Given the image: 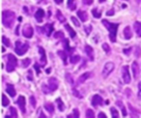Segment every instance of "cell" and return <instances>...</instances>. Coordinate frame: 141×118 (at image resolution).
<instances>
[{
  "mask_svg": "<svg viewBox=\"0 0 141 118\" xmlns=\"http://www.w3.org/2000/svg\"><path fill=\"white\" fill-rule=\"evenodd\" d=\"M91 30H92V26H91V25H86V26L84 27V31H85V33H86L87 35L90 34Z\"/></svg>",
  "mask_w": 141,
  "mask_h": 118,
  "instance_id": "obj_42",
  "label": "cell"
},
{
  "mask_svg": "<svg viewBox=\"0 0 141 118\" xmlns=\"http://www.w3.org/2000/svg\"><path fill=\"white\" fill-rule=\"evenodd\" d=\"M39 53L41 55L40 58V62H41V66H45L46 65V55H45V51L42 47H39Z\"/></svg>",
  "mask_w": 141,
  "mask_h": 118,
  "instance_id": "obj_10",
  "label": "cell"
},
{
  "mask_svg": "<svg viewBox=\"0 0 141 118\" xmlns=\"http://www.w3.org/2000/svg\"><path fill=\"white\" fill-rule=\"evenodd\" d=\"M103 1H105V0H100V2H103Z\"/></svg>",
  "mask_w": 141,
  "mask_h": 118,
  "instance_id": "obj_56",
  "label": "cell"
},
{
  "mask_svg": "<svg viewBox=\"0 0 141 118\" xmlns=\"http://www.w3.org/2000/svg\"><path fill=\"white\" fill-rule=\"evenodd\" d=\"M30 63H31V60L29 58H26V59H23L21 61V66L22 68H27L28 66L30 65Z\"/></svg>",
  "mask_w": 141,
  "mask_h": 118,
  "instance_id": "obj_30",
  "label": "cell"
},
{
  "mask_svg": "<svg viewBox=\"0 0 141 118\" xmlns=\"http://www.w3.org/2000/svg\"><path fill=\"white\" fill-rule=\"evenodd\" d=\"M63 37H64V34H63L62 31H57V32L54 34L55 39H62Z\"/></svg>",
  "mask_w": 141,
  "mask_h": 118,
  "instance_id": "obj_40",
  "label": "cell"
},
{
  "mask_svg": "<svg viewBox=\"0 0 141 118\" xmlns=\"http://www.w3.org/2000/svg\"><path fill=\"white\" fill-rule=\"evenodd\" d=\"M124 37L129 40L131 38V31H130V26H126V28L124 29Z\"/></svg>",
  "mask_w": 141,
  "mask_h": 118,
  "instance_id": "obj_21",
  "label": "cell"
},
{
  "mask_svg": "<svg viewBox=\"0 0 141 118\" xmlns=\"http://www.w3.org/2000/svg\"><path fill=\"white\" fill-rule=\"evenodd\" d=\"M138 98L141 100V82L138 83Z\"/></svg>",
  "mask_w": 141,
  "mask_h": 118,
  "instance_id": "obj_46",
  "label": "cell"
},
{
  "mask_svg": "<svg viewBox=\"0 0 141 118\" xmlns=\"http://www.w3.org/2000/svg\"><path fill=\"white\" fill-rule=\"evenodd\" d=\"M68 117H75V118L79 117V112H78V109L75 108V109L73 110V114H69V115H68Z\"/></svg>",
  "mask_w": 141,
  "mask_h": 118,
  "instance_id": "obj_34",
  "label": "cell"
},
{
  "mask_svg": "<svg viewBox=\"0 0 141 118\" xmlns=\"http://www.w3.org/2000/svg\"><path fill=\"white\" fill-rule=\"evenodd\" d=\"M64 46H65V48L67 49V51H68L69 53H70V52H73V51H74V49H73V48L69 46V41H68L67 39L64 41Z\"/></svg>",
  "mask_w": 141,
  "mask_h": 118,
  "instance_id": "obj_33",
  "label": "cell"
},
{
  "mask_svg": "<svg viewBox=\"0 0 141 118\" xmlns=\"http://www.w3.org/2000/svg\"><path fill=\"white\" fill-rule=\"evenodd\" d=\"M134 30L138 37H141V22H136L134 23Z\"/></svg>",
  "mask_w": 141,
  "mask_h": 118,
  "instance_id": "obj_20",
  "label": "cell"
},
{
  "mask_svg": "<svg viewBox=\"0 0 141 118\" xmlns=\"http://www.w3.org/2000/svg\"><path fill=\"white\" fill-rule=\"evenodd\" d=\"M77 16H78V17L80 18V21H82V22H86L87 19H88V14L85 11H82V10L77 11Z\"/></svg>",
  "mask_w": 141,
  "mask_h": 118,
  "instance_id": "obj_18",
  "label": "cell"
},
{
  "mask_svg": "<svg viewBox=\"0 0 141 118\" xmlns=\"http://www.w3.org/2000/svg\"><path fill=\"white\" fill-rule=\"evenodd\" d=\"M86 117L87 118H94L95 117V113L92 109H87L86 111Z\"/></svg>",
  "mask_w": 141,
  "mask_h": 118,
  "instance_id": "obj_37",
  "label": "cell"
},
{
  "mask_svg": "<svg viewBox=\"0 0 141 118\" xmlns=\"http://www.w3.org/2000/svg\"><path fill=\"white\" fill-rule=\"evenodd\" d=\"M49 72H50V69H48V71H46V74H49Z\"/></svg>",
  "mask_w": 141,
  "mask_h": 118,
  "instance_id": "obj_55",
  "label": "cell"
},
{
  "mask_svg": "<svg viewBox=\"0 0 141 118\" xmlns=\"http://www.w3.org/2000/svg\"><path fill=\"white\" fill-rule=\"evenodd\" d=\"M43 16H44V11H43V9H39L38 11L36 12V14H35V18L37 19L38 22H43Z\"/></svg>",
  "mask_w": 141,
  "mask_h": 118,
  "instance_id": "obj_14",
  "label": "cell"
},
{
  "mask_svg": "<svg viewBox=\"0 0 141 118\" xmlns=\"http://www.w3.org/2000/svg\"><path fill=\"white\" fill-rule=\"evenodd\" d=\"M98 117L99 118H105L106 117V115H105L103 112H100L99 113V115H98Z\"/></svg>",
  "mask_w": 141,
  "mask_h": 118,
  "instance_id": "obj_48",
  "label": "cell"
},
{
  "mask_svg": "<svg viewBox=\"0 0 141 118\" xmlns=\"http://www.w3.org/2000/svg\"><path fill=\"white\" fill-rule=\"evenodd\" d=\"M91 75V74H90V72H87V73H85V74H83V75H81L79 77H78V80H77V84H81V83H83L84 81H86L87 78L89 77Z\"/></svg>",
  "mask_w": 141,
  "mask_h": 118,
  "instance_id": "obj_17",
  "label": "cell"
},
{
  "mask_svg": "<svg viewBox=\"0 0 141 118\" xmlns=\"http://www.w3.org/2000/svg\"><path fill=\"white\" fill-rule=\"evenodd\" d=\"M110 111H111V115H112V117L113 118L119 117V112H118V110H117L115 107H111V108H110Z\"/></svg>",
  "mask_w": 141,
  "mask_h": 118,
  "instance_id": "obj_32",
  "label": "cell"
},
{
  "mask_svg": "<svg viewBox=\"0 0 141 118\" xmlns=\"http://www.w3.org/2000/svg\"><path fill=\"white\" fill-rule=\"evenodd\" d=\"M68 7L70 8V10L72 11H75L76 7V0H68Z\"/></svg>",
  "mask_w": 141,
  "mask_h": 118,
  "instance_id": "obj_25",
  "label": "cell"
},
{
  "mask_svg": "<svg viewBox=\"0 0 141 118\" xmlns=\"http://www.w3.org/2000/svg\"><path fill=\"white\" fill-rule=\"evenodd\" d=\"M9 104H10L9 99H8L4 94H2V106H3V107H7Z\"/></svg>",
  "mask_w": 141,
  "mask_h": 118,
  "instance_id": "obj_31",
  "label": "cell"
},
{
  "mask_svg": "<svg viewBox=\"0 0 141 118\" xmlns=\"http://www.w3.org/2000/svg\"><path fill=\"white\" fill-rule=\"evenodd\" d=\"M10 113H11V115H10L11 117H17V112H16V109L15 107H10Z\"/></svg>",
  "mask_w": 141,
  "mask_h": 118,
  "instance_id": "obj_36",
  "label": "cell"
},
{
  "mask_svg": "<svg viewBox=\"0 0 141 118\" xmlns=\"http://www.w3.org/2000/svg\"><path fill=\"white\" fill-rule=\"evenodd\" d=\"M6 91L8 92V94L11 97H15L16 96V88L13 84H8L7 85V88H6Z\"/></svg>",
  "mask_w": 141,
  "mask_h": 118,
  "instance_id": "obj_16",
  "label": "cell"
},
{
  "mask_svg": "<svg viewBox=\"0 0 141 118\" xmlns=\"http://www.w3.org/2000/svg\"><path fill=\"white\" fill-rule=\"evenodd\" d=\"M16 104L18 105V107L20 108L22 113H25L26 112V102H25V98L23 96H19L18 99H17V102Z\"/></svg>",
  "mask_w": 141,
  "mask_h": 118,
  "instance_id": "obj_8",
  "label": "cell"
},
{
  "mask_svg": "<svg viewBox=\"0 0 141 118\" xmlns=\"http://www.w3.org/2000/svg\"><path fill=\"white\" fill-rule=\"evenodd\" d=\"M70 19H72V22H74V24H75L76 27L80 26V22H78V21H77V18H76L75 16H72V17H70Z\"/></svg>",
  "mask_w": 141,
  "mask_h": 118,
  "instance_id": "obj_41",
  "label": "cell"
},
{
  "mask_svg": "<svg viewBox=\"0 0 141 118\" xmlns=\"http://www.w3.org/2000/svg\"><path fill=\"white\" fill-rule=\"evenodd\" d=\"M82 2H83V4H85V5H91V4H93L94 0H82Z\"/></svg>",
  "mask_w": 141,
  "mask_h": 118,
  "instance_id": "obj_44",
  "label": "cell"
},
{
  "mask_svg": "<svg viewBox=\"0 0 141 118\" xmlns=\"http://www.w3.org/2000/svg\"><path fill=\"white\" fill-rule=\"evenodd\" d=\"M43 30L44 31L45 35H46L48 37H49L50 34L53 31V25H52V24H45V25L43 27Z\"/></svg>",
  "mask_w": 141,
  "mask_h": 118,
  "instance_id": "obj_15",
  "label": "cell"
},
{
  "mask_svg": "<svg viewBox=\"0 0 141 118\" xmlns=\"http://www.w3.org/2000/svg\"><path fill=\"white\" fill-rule=\"evenodd\" d=\"M130 50H131V48H127V50H124V52H125V53H129V52H130Z\"/></svg>",
  "mask_w": 141,
  "mask_h": 118,
  "instance_id": "obj_52",
  "label": "cell"
},
{
  "mask_svg": "<svg viewBox=\"0 0 141 118\" xmlns=\"http://www.w3.org/2000/svg\"><path fill=\"white\" fill-rule=\"evenodd\" d=\"M8 63H7V71L8 72H13L16 69V65H17V60L15 57V55L13 54H8Z\"/></svg>",
  "mask_w": 141,
  "mask_h": 118,
  "instance_id": "obj_4",
  "label": "cell"
},
{
  "mask_svg": "<svg viewBox=\"0 0 141 118\" xmlns=\"http://www.w3.org/2000/svg\"><path fill=\"white\" fill-rule=\"evenodd\" d=\"M34 67H35V69H36V71H37V75H40V73H41V70H40V68H39L38 63H35Z\"/></svg>",
  "mask_w": 141,
  "mask_h": 118,
  "instance_id": "obj_45",
  "label": "cell"
},
{
  "mask_svg": "<svg viewBox=\"0 0 141 118\" xmlns=\"http://www.w3.org/2000/svg\"><path fill=\"white\" fill-rule=\"evenodd\" d=\"M116 105L118 106V107L121 108V110H122V113H123V116H127V110H126V107H124V105H123V103L118 101V102L116 103Z\"/></svg>",
  "mask_w": 141,
  "mask_h": 118,
  "instance_id": "obj_26",
  "label": "cell"
},
{
  "mask_svg": "<svg viewBox=\"0 0 141 118\" xmlns=\"http://www.w3.org/2000/svg\"><path fill=\"white\" fill-rule=\"evenodd\" d=\"M56 103H57V106H58V108H59L60 111H64L65 110V105L63 104L62 100L61 99H56Z\"/></svg>",
  "mask_w": 141,
  "mask_h": 118,
  "instance_id": "obj_23",
  "label": "cell"
},
{
  "mask_svg": "<svg viewBox=\"0 0 141 118\" xmlns=\"http://www.w3.org/2000/svg\"><path fill=\"white\" fill-rule=\"evenodd\" d=\"M58 55H59L60 57H61V59L63 60V62H64V64L67 65V54H66L65 51H63V50H59L58 51Z\"/></svg>",
  "mask_w": 141,
  "mask_h": 118,
  "instance_id": "obj_24",
  "label": "cell"
},
{
  "mask_svg": "<svg viewBox=\"0 0 141 118\" xmlns=\"http://www.w3.org/2000/svg\"><path fill=\"white\" fill-rule=\"evenodd\" d=\"M58 88V81L55 77H50L49 80V89L50 91H55Z\"/></svg>",
  "mask_w": 141,
  "mask_h": 118,
  "instance_id": "obj_9",
  "label": "cell"
},
{
  "mask_svg": "<svg viewBox=\"0 0 141 118\" xmlns=\"http://www.w3.org/2000/svg\"><path fill=\"white\" fill-rule=\"evenodd\" d=\"M103 25L106 27V29H108L109 31V39L112 43L116 42V34H117V30H118V27L119 24L118 23H112V22H109L105 19L103 21Z\"/></svg>",
  "mask_w": 141,
  "mask_h": 118,
  "instance_id": "obj_1",
  "label": "cell"
},
{
  "mask_svg": "<svg viewBox=\"0 0 141 118\" xmlns=\"http://www.w3.org/2000/svg\"><path fill=\"white\" fill-rule=\"evenodd\" d=\"M74 93H75V95H76V97H78V98H81L82 96H80V94L78 93V92H76V89H74Z\"/></svg>",
  "mask_w": 141,
  "mask_h": 118,
  "instance_id": "obj_50",
  "label": "cell"
},
{
  "mask_svg": "<svg viewBox=\"0 0 141 118\" xmlns=\"http://www.w3.org/2000/svg\"><path fill=\"white\" fill-rule=\"evenodd\" d=\"M44 108L46 109V111H49L50 115H52L54 113V106L51 103H45L44 104Z\"/></svg>",
  "mask_w": 141,
  "mask_h": 118,
  "instance_id": "obj_19",
  "label": "cell"
},
{
  "mask_svg": "<svg viewBox=\"0 0 141 118\" xmlns=\"http://www.w3.org/2000/svg\"><path fill=\"white\" fill-rule=\"evenodd\" d=\"M54 1H55V3H56V4H61L63 0H54Z\"/></svg>",
  "mask_w": 141,
  "mask_h": 118,
  "instance_id": "obj_51",
  "label": "cell"
},
{
  "mask_svg": "<svg viewBox=\"0 0 141 118\" xmlns=\"http://www.w3.org/2000/svg\"><path fill=\"white\" fill-rule=\"evenodd\" d=\"M33 33L34 30L30 24H25L22 28V34L25 38H31L33 36Z\"/></svg>",
  "mask_w": 141,
  "mask_h": 118,
  "instance_id": "obj_5",
  "label": "cell"
},
{
  "mask_svg": "<svg viewBox=\"0 0 141 118\" xmlns=\"http://www.w3.org/2000/svg\"><path fill=\"white\" fill-rule=\"evenodd\" d=\"M129 107H130V111H131V116H132V117H137V116H139V111H138L137 109L133 108L130 105H129Z\"/></svg>",
  "mask_w": 141,
  "mask_h": 118,
  "instance_id": "obj_27",
  "label": "cell"
},
{
  "mask_svg": "<svg viewBox=\"0 0 141 118\" xmlns=\"http://www.w3.org/2000/svg\"><path fill=\"white\" fill-rule=\"evenodd\" d=\"M92 14H93V16H95L96 18H100V17H101V16H102V13H101V12H99L97 9H93V10H92Z\"/></svg>",
  "mask_w": 141,
  "mask_h": 118,
  "instance_id": "obj_35",
  "label": "cell"
},
{
  "mask_svg": "<svg viewBox=\"0 0 141 118\" xmlns=\"http://www.w3.org/2000/svg\"><path fill=\"white\" fill-rule=\"evenodd\" d=\"M16 14L12 11H3L2 13V23L7 28H11L15 22Z\"/></svg>",
  "mask_w": 141,
  "mask_h": 118,
  "instance_id": "obj_2",
  "label": "cell"
},
{
  "mask_svg": "<svg viewBox=\"0 0 141 118\" xmlns=\"http://www.w3.org/2000/svg\"><path fill=\"white\" fill-rule=\"evenodd\" d=\"M39 116H40V117H43V118L45 117V115L43 113V111H41V113H40V115H39Z\"/></svg>",
  "mask_w": 141,
  "mask_h": 118,
  "instance_id": "obj_53",
  "label": "cell"
},
{
  "mask_svg": "<svg viewBox=\"0 0 141 118\" xmlns=\"http://www.w3.org/2000/svg\"><path fill=\"white\" fill-rule=\"evenodd\" d=\"M30 103H31L33 107H36V100H35V97L34 96L30 97Z\"/></svg>",
  "mask_w": 141,
  "mask_h": 118,
  "instance_id": "obj_43",
  "label": "cell"
},
{
  "mask_svg": "<svg viewBox=\"0 0 141 118\" xmlns=\"http://www.w3.org/2000/svg\"><path fill=\"white\" fill-rule=\"evenodd\" d=\"M131 70H132V74H133V76L134 78L137 80L138 76H139V73H140V69H139V65L137 64V62L134 61L132 65H131Z\"/></svg>",
  "mask_w": 141,
  "mask_h": 118,
  "instance_id": "obj_11",
  "label": "cell"
},
{
  "mask_svg": "<svg viewBox=\"0 0 141 118\" xmlns=\"http://www.w3.org/2000/svg\"><path fill=\"white\" fill-rule=\"evenodd\" d=\"M79 60H80V56L79 55H74V56H72L70 58V61L72 64H76Z\"/></svg>",
  "mask_w": 141,
  "mask_h": 118,
  "instance_id": "obj_29",
  "label": "cell"
},
{
  "mask_svg": "<svg viewBox=\"0 0 141 118\" xmlns=\"http://www.w3.org/2000/svg\"><path fill=\"white\" fill-rule=\"evenodd\" d=\"M28 80L30 81H33V75H32V71H29L28 72Z\"/></svg>",
  "mask_w": 141,
  "mask_h": 118,
  "instance_id": "obj_47",
  "label": "cell"
},
{
  "mask_svg": "<svg viewBox=\"0 0 141 118\" xmlns=\"http://www.w3.org/2000/svg\"><path fill=\"white\" fill-rule=\"evenodd\" d=\"M84 51H85V53L86 55L89 57V59L93 61L94 60V50H93V48L90 47V46H85V48H84Z\"/></svg>",
  "mask_w": 141,
  "mask_h": 118,
  "instance_id": "obj_13",
  "label": "cell"
},
{
  "mask_svg": "<svg viewBox=\"0 0 141 118\" xmlns=\"http://www.w3.org/2000/svg\"><path fill=\"white\" fill-rule=\"evenodd\" d=\"M5 48H4V47H2V52H5Z\"/></svg>",
  "mask_w": 141,
  "mask_h": 118,
  "instance_id": "obj_54",
  "label": "cell"
},
{
  "mask_svg": "<svg viewBox=\"0 0 141 118\" xmlns=\"http://www.w3.org/2000/svg\"><path fill=\"white\" fill-rule=\"evenodd\" d=\"M114 69V64L112 62H107L106 64L104 65V67H103V77H106L107 75L113 71Z\"/></svg>",
  "mask_w": 141,
  "mask_h": 118,
  "instance_id": "obj_6",
  "label": "cell"
},
{
  "mask_svg": "<svg viewBox=\"0 0 141 118\" xmlns=\"http://www.w3.org/2000/svg\"><path fill=\"white\" fill-rule=\"evenodd\" d=\"M66 76H67V78H68V80H69V82H70V83H73V77H72V75H69V74H68V75H66Z\"/></svg>",
  "mask_w": 141,
  "mask_h": 118,
  "instance_id": "obj_49",
  "label": "cell"
},
{
  "mask_svg": "<svg viewBox=\"0 0 141 118\" xmlns=\"http://www.w3.org/2000/svg\"><path fill=\"white\" fill-rule=\"evenodd\" d=\"M103 103V98L100 96V95H95V96L93 97L92 99V105L94 107H99V106H102Z\"/></svg>",
  "mask_w": 141,
  "mask_h": 118,
  "instance_id": "obj_12",
  "label": "cell"
},
{
  "mask_svg": "<svg viewBox=\"0 0 141 118\" xmlns=\"http://www.w3.org/2000/svg\"><path fill=\"white\" fill-rule=\"evenodd\" d=\"M122 76H123V81L125 83H130V71H129V66H125V67L122 68Z\"/></svg>",
  "mask_w": 141,
  "mask_h": 118,
  "instance_id": "obj_7",
  "label": "cell"
},
{
  "mask_svg": "<svg viewBox=\"0 0 141 118\" xmlns=\"http://www.w3.org/2000/svg\"><path fill=\"white\" fill-rule=\"evenodd\" d=\"M2 42H3L4 46H6V47H10V46H11V44H10V41H9V39H7L5 36H3V37H2Z\"/></svg>",
  "mask_w": 141,
  "mask_h": 118,
  "instance_id": "obj_39",
  "label": "cell"
},
{
  "mask_svg": "<svg viewBox=\"0 0 141 118\" xmlns=\"http://www.w3.org/2000/svg\"><path fill=\"white\" fill-rule=\"evenodd\" d=\"M65 28L67 29V31L70 33V37H72V38H75V37H76V31H75V30H74V29H73V28H72V27H70L69 24H66Z\"/></svg>",
  "mask_w": 141,
  "mask_h": 118,
  "instance_id": "obj_22",
  "label": "cell"
},
{
  "mask_svg": "<svg viewBox=\"0 0 141 118\" xmlns=\"http://www.w3.org/2000/svg\"><path fill=\"white\" fill-rule=\"evenodd\" d=\"M103 50L105 51V53H107V54L110 53V51H111V50H110V47H109L107 44H105V43L103 44Z\"/></svg>",
  "mask_w": 141,
  "mask_h": 118,
  "instance_id": "obj_38",
  "label": "cell"
},
{
  "mask_svg": "<svg viewBox=\"0 0 141 118\" xmlns=\"http://www.w3.org/2000/svg\"><path fill=\"white\" fill-rule=\"evenodd\" d=\"M56 16H57V18H58V21H59L60 22H66L65 16L62 15V13H61L59 10H57V14H56Z\"/></svg>",
  "mask_w": 141,
  "mask_h": 118,
  "instance_id": "obj_28",
  "label": "cell"
},
{
  "mask_svg": "<svg viewBox=\"0 0 141 118\" xmlns=\"http://www.w3.org/2000/svg\"><path fill=\"white\" fill-rule=\"evenodd\" d=\"M29 45L26 42H21V41H16V45H15V50H16V54L18 55H23L24 53H26V51L28 50Z\"/></svg>",
  "mask_w": 141,
  "mask_h": 118,
  "instance_id": "obj_3",
  "label": "cell"
}]
</instances>
